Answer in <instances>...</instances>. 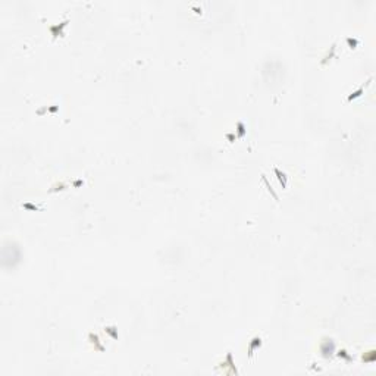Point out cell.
Wrapping results in <instances>:
<instances>
[{
  "label": "cell",
  "instance_id": "cell-1",
  "mask_svg": "<svg viewBox=\"0 0 376 376\" xmlns=\"http://www.w3.org/2000/svg\"><path fill=\"white\" fill-rule=\"evenodd\" d=\"M334 351H335L334 341H332V339H328V338H325V339L322 341V344H320V353H322L325 357H331Z\"/></svg>",
  "mask_w": 376,
  "mask_h": 376
},
{
  "label": "cell",
  "instance_id": "cell-2",
  "mask_svg": "<svg viewBox=\"0 0 376 376\" xmlns=\"http://www.w3.org/2000/svg\"><path fill=\"white\" fill-rule=\"evenodd\" d=\"M260 347H262V338H260L259 335L253 336V338H251V341H250V344H248V350H247L248 357H253V356H254V351L257 350V348H260Z\"/></svg>",
  "mask_w": 376,
  "mask_h": 376
},
{
  "label": "cell",
  "instance_id": "cell-3",
  "mask_svg": "<svg viewBox=\"0 0 376 376\" xmlns=\"http://www.w3.org/2000/svg\"><path fill=\"white\" fill-rule=\"evenodd\" d=\"M273 170H275V175H276V178H278L281 187H282V188H286V184H288V175L285 174L284 170H281L279 167H273Z\"/></svg>",
  "mask_w": 376,
  "mask_h": 376
},
{
  "label": "cell",
  "instance_id": "cell-4",
  "mask_svg": "<svg viewBox=\"0 0 376 376\" xmlns=\"http://www.w3.org/2000/svg\"><path fill=\"white\" fill-rule=\"evenodd\" d=\"M68 22H69V21H68V19H65V21H63V22H60L59 25H50L51 35H53V37H58V35L60 37V35H63V31H62V30L68 25Z\"/></svg>",
  "mask_w": 376,
  "mask_h": 376
},
{
  "label": "cell",
  "instance_id": "cell-5",
  "mask_svg": "<svg viewBox=\"0 0 376 376\" xmlns=\"http://www.w3.org/2000/svg\"><path fill=\"white\" fill-rule=\"evenodd\" d=\"M262 181H263V184L266 185V188H268V191L270 192V195L275 199V200H279V197H278V194H276V191L272 188V185H270V182L268 181V176L266 175H262Z\"/></svg>",
  "mask_w": 376,
  "mask_h": 376
},
{
  "label": "cell",
  "instance_id": "cell-6",
  "mask_svg": "<svg viewBox=\"0 0 376 376\" xmlns=\"http://www.w3.org/2000/svg\"><path fill=\"white\" fill-rule=\"evenodd\" d=\"M367 84H369V83H367ZM367 84H364V85H360V87L357 88V90H356V91H353L351 94H348V97H347V99H348V101H351V100H354V99H357V97H360V96H361V94L364 93V87H366Z\"/></svg>",
  "mask_w": 376,
  "mask_h": 376
},
{
  "label": "cell",
  "instance_id": "cell-7",
  "mask_svg": "<svg viewBox=\"0 0 376 376\" xmlns=\"http://www.w3.org/2000/svg\"><path fill=\"white\" fill-rule=\"evenodd\" d=\"M104 332H107V334L110 335L112 338H115V339L118 338V329L115 328V326H106V328H104Z\"/></svg>",
  "mask_w": 376,
  "mask_h": 376
},
{
  "label": "cell",
  "instance_id": "cell-8",
  "mask_svg": "<svg viewBox=\"0 0 376 376\" xmlns=\"http://www.w3.org/2000/svg\"><path fill=\"white\" fill-rule=\"evenodd\" d=\"M345 41L348 43L350 49H356V47L359 46V40H357V38H354V37H347V38H345Z\"/></svg>",
  "mask_w": 376,
  "mask_h": 376
},
{
  "label": "cell",
  "instance_id": "cell-9",
  "mask_svg": "<svg viewBox=\"0 0 376 376\" xmlns=\"http://www.w3.org/2000/svg\"><path fill=\"white\" fill-rule=\"evenodd\" d=\"M88 338L91 339L93 344H96V348H97V350H103V347L99 344V336H97V335H96V334H90V335H88Z\"/></svg>",
  "mask_w": 376,
  "mask_h": 376
},
{
  "label": "cell",
  "instance_id": "cell-10",
  "mask_svg": "<svg viewBox=\"0 0 376 376\" xmlns=\"http://www.w3.org/2000/svg\"><path fill=\"white\" fill-rule=\"evenodd\" d=\"M237 134H238V137H244L245 135V126H244L242 122L237 124Z\"/></svg>",
  "mask_w": 376,
  "mask_h": 376
},
{
  "label": "cell",
  "instance_id": "cell-11",
  "mask_svg": "<svg viewBox=\"0 0 376 376\" xmlns=\"http://www.w3.org/2000/svg\"><path fill=\"white\" fill-rule=\"evenodd\" d=\"M338 357H343V359H345L347 361H351V356H348V353H347V350H339L338 351Z\"/></svg>",
  "mask_w": 376,
  "mask_h": 376
},
{
  "label": "cell",
  "instance_id": "cell-12",
  "mask_svg": "<svg viewBox=\"0 0 376 376\" xmlns=\"http://www.w3.org/2000/svg\"><path fill=\"white\" fill-rule=\"evenodd\" d=\"M335 49H336V47H335V44H334V46H332V47H331V50L328 51V54H326V56H325V60H322V63H325L326 60H329V59H331V58H332V56H334V53H335Z\"/></svg>",
  "mask_w": 376,
  "mask_h": 376
},
{
  "label": "cell",
  "instance_id": "cell-13",
  "mask_svg": "<svg viewBox=\"0 0 376 376\" xmlns=\"http://www.w3.org/2000/svg\"><path fill=\"white\" fill-rule=\"evenodd\" d=\"M22 207H25V209H30V210H38V206H34V204H30V203H25V204H22Z\"/></svg>",
  "mask_w": 376,
  "mask_h": 376
},
{
  "label": "cell",
  "instance_id": "cell-14",
  "mask_svg": "<svg viewBox=\"0 0 376 376\" xmlns=\"http://www.w3.org/2000/svg\"><path fill=\"white\" fill-rule=\"evenodd\" d=\"M235 137H237V135H235V134H226V138H228V140H229V141H231V142H232V141H234V140H235Z\"/></svg>",
  "mask_w": 376,
  "mask_h": 376
}]
</instances>
